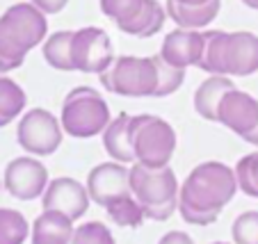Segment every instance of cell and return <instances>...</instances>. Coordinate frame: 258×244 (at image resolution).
<instances>
[{
  "label": "cell",
  "mask_w": 258,
  "mask_h": 244,
  "mask_svg": "<svg viewBox=\"0 0 258 244\" xmlns=\"http://www.w3.org/2000/svg\"><path fill=\"white\" fill-rule=\"evenodd\" d=\"M217 123L258 146V98L242 89H229L217 108Z\"/></svg>",
  "instance_id": "cell-10"
},
{
  "label": "cell",
  "mask_w": 258,
  "mask_h": 244,
  "mask_svg": "<svg viewBox=\"0 0 258 244\" xmlns=\"http://www.w3.org/2000/svg\"><path fill=\"white\" fill-rule=\"evenodd\" d=\"M131 190L146 219L167 221L178 210V178L171 167L151 169L140 162L131 165Z\"/></svg>",
  "instance_id": "cell-4"
},
{
  "label": "cell",
  "mask_w": 258,
  "mask_h": 244,
  "mask_svg": "<svg viewBox=\"0 0 258 244\" xmlns=\"http://www.w3.org/2000/svg\"><path fill=\"white\" fill-rule=\"evenodd\" d=\"M48 183V169L34 155L14 157L3 174L5 190L19 201H32L37 196H44Z\"/></svg>",
  "instance_id": "cell-11"
},
{
  "label": "cell",
  "mask_w": 258,
  "mask_h": 244,
  "mask_svg": "<svg viewBox=\"0 0 258 244\" xmlns=\"http://www.w3.org/2000/svg\"><path fill=\"white\" fill-rule=\"evenodd\" d=\"M62 128L67 135L76 139H89V137L103 135L110 117V105L105 98L92 87H73L62 103Z\"/></svg>",
  "instance_id": "cell-5"
},
{
  "label": "cell",
  "mask_w": 258,
  "mask_h": 244,
  "mask_svg": "<svg viewBox=\"0 0 258 244\" xmlns=\"http://www.w3.org/2000/svg\"><path fill=\"white\" fill-rule=\"evenodd\" d=\"M30 235V224L19 210L0 208V244H23Z\"/></svg>",
  "instance_id": "cell-23"
},
{
  "label": "cell",
  "mask_w": 258,
  "mask_h": 244,
  "mask_svg": "<svg viewBox=\"0 0 258 244\" xmlns=\"http://www.w3.org/2000/svg\"><path fill=\"white\" fill-rule=\"evenodd\" d=\"M114 62V46L103 28H80L71 39L73 71L101 75Z\"/></svg>",
  "instance_id": "cell-9"
},
{
  "label": "cell",
  "mask_w": 258,
  "mask_h": 244,
  "mask_svg": "<svg viewBox=\"0 0 258 244\" xmlns=\"http://www.w3.org/2000/svg\"><path fill=\"white\" fill-rule=\"evenodd\" d=\"M235 178L238 187L251 199H258V151L247 153L235 165Z\"/></svg>",
  "instance_id": "cell-25"
},
{
  "label": "cell",
  "mask_w": 258,
  "mask_h": 244,
  "mask_svg": "<svg viewBox=\"0 0 258 244\" xmlns=\"http://www.w3.org/2000/svg\"><path fill=\"white\" fill-rule=\"evenodd\" d=\"M167 19H171L178 28L183 30H204L217 19L219 10H222V0H210L206 5H180L176 0H167L165 3Z\"/></svg>",
  "instance_id": "cell-17"
},
{
  "label": "cell",
  "mask_w": 258,
  "mask_h": 244,
  "mask_svg": "<svg viewBox=\"0 0 258 244\" xmlns=\"http://www.w3.org/2000/svg\"><path fill=\"white\" fill-rule=\"evenodd\" d=\"M167 19V10L158 3V0H149L140 16H137L133 23H128L121 32L131 34V37H137V39H146V37H153L162 30Z\"/></svg>",
  "instance_id": "cell-20"
},
{
  "label": "cell",
  "mask_w": 258,
  "mask_h": 244,
  "mask_svg": "<svg viewBox=\"0 0 258 244\" xmlns=\"http://www.w3.org/2000/svg\"><path fill=\"white\" fill-rule=\"evenodd\" d=\"M87 192L89 199L101 208L117 203V201L133 196L131 190V169L121 162H103L96 165L87 174Z\"/></svg>",
  "instance_id": "cell-12"
},
{
  "label": "cell",
  "mask_w": 258,
  "mask_h": 244,
  "mask_svg": "<svg viewBox=\"0 0 258 244\" xmlns=\"http://www.w3.org/2000/svg\"><path fill=\"white\" fill-rule=\"evenodd\" d=\"M71 244H117L103 221H85L76 228Z\"/></svg>",
  "instance_id": "cell-27"
},
{
  "label": "cell",
  "mask_w": 258,
  "mask_h": 244,
  "mask_svg": "<svg viewBox=\"0 0 258 244\" xmlns=\"http://www.w3.org/2000/svg\"><path fill=\"white\" fill-rule=\"evenodd\" d=\"M89 192L87 185L78 183L76 178L69 176H59L55 181L48 183L44 196H41V205L44 210H53V212H62L69 219H80L89 208Z\"/></svg>",
  "instance_id": "cell-13"
},
{
  "label": "cell",
  "mask_w": 258,
  "mask_h": 244,
  "mask_svg": "<svg viewBox=\"0 0 258 244\" xmlns=\"http://www.w3.org/2000/svg\"><path fill=\"white\" fill-rule=\"evenodd\" d=\"M48 21L32 3H16L0 14V55L21 66L25 55L46 39Z\"/></svg>",
  "instance_id": "cell-3"
},
{
  "label": "cell",
  "mask_w": 258,
  "mask_h": 244,
  "mask_svg": "<svg viewBox=\"0 0 258 244\" xmlns=\"http://www.w3.org/2000/svg\"><path fill=\"white\" fill-rule=\"evenodd\" d=\"M206 48L199 68L210 75H253L258 71V34L249 30H204Z\"/></svg>",
  "instance_id": "cell-2"
},
{
  "label": "cell",
  "mask_w": 258,
  "mask_h": 244,
  "mask_svg": "<svg viewBox=\"0 0 258 244\" xmlns=\"http://www.w3.org/2000/svg\"><path fill=\"white\" fill-rule=\"evenodd\" d=\"M14 68H19V66H16V64H12V62H7V59L0 55V75L10 73V71H14Z\"/></svg>",
  "instance_id": "cell-31"
},
{
  "label": "cell",
  "mask_w": 258,
  "mask_h": 244,
  "mask_svg": "<svg viewBox=\"0 0 258 244\" xmlns=\"http://www.w3.org/2000/svg\"><path fill=\"white\" fill-rule=\"evenodd\" d=\"M213 244H229V242H213Z\"/></svg>",
  "instance_id": "cell-34"
},
{
  "label": "cell",
  "mask_w": 258,
  "mask_h": 244,
  "mask_svg": "<svg viewBox=\"0 0 258 244\" xmlns=\"http://www.w3.org/2000/svg\"><path fill=\"white\" fill-rule=\"evenodd\" d=\"M231 235L235 244H258V210H247L235 217Z\"/></svg>",
  "instance_id": "cell-28"
},
{
  "label": "cell",
  "mask_w": 258,
  "mask_h": 244,
  "mask_svg": "<svg viewBox=\"0 0 258 244\" xmlns=\"http://www.w3.org/2000/svg\"><path fill=\"white\" fill-rule=\"evenodd\" d=\"M62 121L55 119V114L44 108H34L25 112L16 126V139H19L21 148L34 157L53 155L62 144Z\"/></svg>",
  "instance_id": "cell-8"
},
{
  "label": "cell",
  "mask_w": 258,
  "mask_h": 244,
  "mask_svg": "<svg viewBox=\"0 0 258 244\" xmlns=\"http://www.w3.org/2000/svg\"><path fill=\"white\" fill-rule=\"evenodd\" d=\"M176 3H180V5L197 7V5H206V3H210V0H176Z\"/></svg>",
  "instance_id": "cell-32"
},
{
  "label": "cell",
  "mask_w": 258,
  "mask_h": 244,
  "mask_svg": "<svg viewBox=\"0 0 258 244\" xmlns=\"http://www.w3.org/2000/svg\"><path fill=\"white\" fill-rule=\"evenodd\" d=\"M131 119L126 112L114 117L103 130V148L114 162L121 165H135V151H133V139H131Z\"/></svg>",
  "instance_id": "cell-15"
},
{
  "label": "cell",
  "mask_w": 258,
  "mask_h": 244,
  "mask_svg": "<svg viewBox=\"0 0 258 244\" xmlns=\"http://www.w3.org/2000/svg\"><path fill=\"white\" fill-rule=\"evenodd\" d=\"M158 244H195V239L183 230H169V233L162 235Z\"/></svg>",
  "instance_id": "cell-30"
},
{
  "label": "cell",
  "mask_w": 258,
  "mask_h": 244,
  "mask_svg": "<svg viewBox=\"0 0 258 244\" xmlns=\"http://www.w3.org/2000/svg\"><path fill=\"white\" fill-rule=\"evenodd\" d=\"M30 3L39 7L44 14H59L69 5V0H30Z\"/></svg>",
  "instance_id": "cell-29"
},
{
  "label": "cell",
  "mask_w": 258,
  "mask_h": 244,
  "mask_svg": "<svg viewBox=\"0 0 258 244\" xmlns=\"http://www.w3.org/2000/svg\"><path fill=\"white\" fill-rule=\"evenodd\" d=\"M71 39H73V30H59V32H53L44 41L41 53H44V59L48 62V66L57 68V71H73Z\"/></svg>",
  "instance_id": "cell-21"
},
{
  "label": "cell",
  "mask_w": 258,
  "mask_h": 244,
  "mask_svg": "<svg viewBox=\"0 0 258 244\" xmlns=\"http://www.w3.org/2000/svg\"><path fill=\"white\" fill-rule=\"evenodd\" d=\"M247 7H251V10H258V0H242Z\"/></svg>",
  "instance_id": "cell-33"
},
{
  "label": "cell",
  "mask_w": 258,
  "mask_h": 244,
  "mask_svg": "<svg viewBox=\"0 0 258 244\" xmlns=\"http://www.w3.org/2000/svg\"><path fill=\"white\" fill-rule=\"evenodd\" d=\"M101 85L107 92L128 98H156L158 89V62L153 57H135V55H121L103 71Z\"/></svg>",
  "instance_id": "cell-6"
},
{
  "label": "cell",
  "mask_w": 258,
  "mask_h": 244,
  "mask_svg": "<svg viewBox=\"0 0 258 244\" xmlns=\"http://www.w3.org/2000/svg\"><path fill=\"white\" fill-rule=\"evenodd\" d=\"M158 62V89H156V98H165L171 96L174 92H178V87L185 83V68L171 66L169 62L156 55Z\"/></svg>",
  "instance_id": "cell-26"
},
{
  "label": "cell",
  "mask_w": 258,
  "mask_h": 244,
  "mask_svg": "<svg viewBox=\"0 0 258 244\" xmlns=\"http://www.w3.org/2000/svg\"><path fill=\"white\" fill-rule=\"evenodd\" d=\"M146 3L149 0H101V12L110 21H114L119 30H123L144 12Z\"/></svg>",
  "instance_id": "cell-22"
},
{
  "label": "cell",
  "mask_w": 258,
  "mask_h": 244,
  "mask_svg": "<svg viewBox=\"0 0 258 244\" xmlns=\"http://www.w3.org/2000/svg\"><path fill=\"white\" fill-rule=\"evenodd\" d=\"M206 48V34L201 30H183L176 28L162 39L160 46V57L169 62L171 66L187 68V66H199L201 57H204Z\"/></svg>",
  "instance_id": "cell-14"
},
{
  "label": "cell",
  "mask_w": 258,
  "mask_h": 244,
  "mask_svg": "<svg viewBox=\"0 0 258 244\" xmlns=\"http://www.w3.org/2000/svg\"><path fill=\"white\" fill-rule=\"evenodd\" d=\"M25 103H28V96H25L23 87L16 80L0 75V128H5L7 123L19 119Z\"/></svg>",
  "instance_id": "cell-19"
},
{
  "label": "cell",
  "mask_w": 258,
  "mask_h": 244,
  "mask_svg": "<svg viewBox=\"0 0 258 244\" xmlns=\"http://www.w3.org/2000/svg\"><path fill=\"white\" fill-rule=\"evenodd\" d=\"M235 169L217 160L197 165L187 174L178 192V212L192 226H208L217 221L219 212L238 192Z\"/></svg>",
  "instance_id": "cell-1"
},
{
  "label": "cell",
  "mask_w": 258,
  "mask_h": 244,
  "mask_svg": "<svg viewBox=\"0 0 258 244\" xmlns=\"http://www.w3.org/2000/svg\"><path fill=\"white\" fill-rule=\"evenodd\" d=\"M131 139L135 162L151 169L169 167L176 151V130L169 121L156 114H137L131 119Z\"/></svg>",
  "instance_id": "cell-7"
},
{
  "label": "cell",
  "mask_w": 258,
  "mask_h": 244,
  "mask_svg": "<svg viewBox=\"0 0 258 244\" xmlns=\"http://www.w3.org/2000/svg\"><path fill=\"white\" fill-rule=\"evenodd\" d=\"M105 212H107V217L117 226H121V228H137V226H142V221L146 219L144 210H142V205L137 203L135 196H126V199L117 201V203L107 205Z\"/></svg>",
  "instance_id": "cell-24"
},
{
  "label": "cell",
  "mask_w": 258,
  "mask_h": 244,
  "mask_svg": "<svg viewBox=\"0 0 258 244\" xmlns=\"http://www.w3.org/2000/svg\"><path fill=\"white\" fill-rule=\"evenodd\" d=\"M235 85L231 83L229 75H210L208 80L197 87L195 92V110L199 117L208 119V121H217V108L219 101L224 98V94L229 89H233Z\"/></svg>",
  "instance_id": "cell-18"
},
{
  "label": "cell",
  "mask_w": 258,
  "mask_h": 244,
  "mask_svg": "<svg viewBox=\"0 0 258 244\" xmlns=\"http://www.w3.org/2000/svg\"><path fill=\"white\" fill-rule=\"evenodd\" d=\"M73 219H69L62 212L44 210L32 224L30 239L32 244H71L73 239Z\"/></svg>",
  "instance_id": "cell-16"
}]
</instances>
